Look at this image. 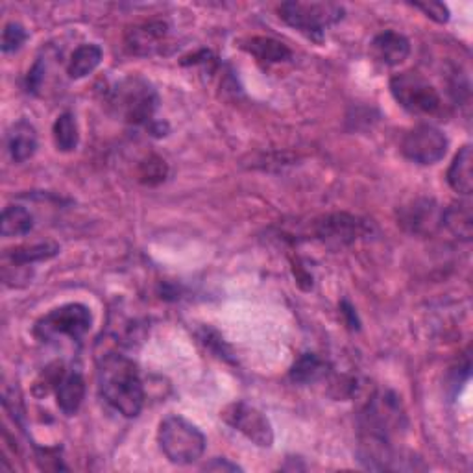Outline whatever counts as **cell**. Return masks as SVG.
I'll return each mask as SVG.
<instances>
[{
    "label": "cell",
    "instance_id": "cell-1",
    "mask_svg": "<svg viewBox=\"0 0 473 473\" xmlns=\"http://www.w3.org/2000/svg\"><path fill=\"white\" fill-rule=\"evenodd\" d=\"M98 389L102 398L126 418L141 415L144 386L137 364L119 353H107L98 364Z\"/></svg>",
    "mask_w": 473,
    "mask_h": 473
},
{
    "label": "cell",
    "instance_id": "cell-2",
    "mask_svg": "<svg viewBox=\"0 0 473 473\" xmlns=\"http://www.w3.org/2000/svg\"><path fill=\"white\" fill-rule=\"evenodd\" d=\"M158 442L163 455L178 466L197 462L205 451V437L200 429L176 415L161 422Z\"/></svg>",
    "mask_w": 473,
    "mask_h": 473
},
{
    "label": "cell",
    "instance_id": "cell-3",
    "mask_svg": "<svg viewBox=\"0 0 473 473\" xmlns=\"http://www.w3.org/2000/svg\"><path fill=\"white\" fill-rule=\"evenodd\" d=\"M112 104L126 122L148 124L154 119L159 97L146 80L126 78L113 89Z\"/></svg>",
    "mask_w": 473,
    "mask_h": 473
},
{
    "label": "cell",
    "instance_id": "cell-4",
    "mask_svg": "<svg viewBox=\"0 0 473 473\" xmlns=\"http://www.w3.org/2000/svg\"><path fill=\"white\" fill-rule=\"evenodd\" d=\"M277 13L291 28L320 41L324 30L342 19L344 10L331 3H283Z\"/></svg>",
    "mask_w": 473,
    "mask_h": 473
},
{
    "label": "cell",
    "instance_id": "cell-5",
    "mask_svg": "<svg viewBox=\"0 0 473 473\" xmlns=\"http://www.w3.org/2000/svg\"><path fill=\"white\" fill-rule=\"evenodd\" d=\"M391 91L403 110L415 115H437L442 110L438 91L415 71L396 74L391 80Z\"/></svg>",
    "mask_w": 473,
    "mask_h": 473
},
{
    "label": "cell",
    "instance_id": "cell-6",
    "mask_svg": "<svg viewBox=\"0 0 473 473\" xmlns=\"http://www.w3.org/2000/svg\"><path fill=\"white\" fill-rule=\"evenodd\" d=\"M91 324L93 316L88 307L81 304H67L43 316L35 324V335L41 340H50L59 335L78 340L91 330Z\"/></svg>",
    "mask_w": 473,
    "mask_h": 473
},
{
    "label": "cell",
    "instance_id": "cell-7",
    "mask_svg": "<svg viewBox=\"0 0 473 473\" xmlns=\"http://www.w3.org/2000/svg\"><path fill=\"white\" fill-rule=\"evenodd\" d=\"M372 231V224L355 214L348 213H333L320 217L311 224L313 239H318L326 244L344 246L359 241L361 237H367Z\"/></svg>",
    "mask_w": 473,
    "mask_h": 473
},
{
    "label": "cell",
    "instance_id": "cell-8",
    "mask_svg": "<svg viewBox=\"0 0 473 473\" xmlns=\"http://www.w3.org/2000/svg\"><path fill=\"white\" fill-rule=\"evenodd\" d=\"M221 418L233 427L235 431L243 433L250 442L260 447H270L274 444V429L268 418L244 401L229 403L221 413Z\"/></svg>",
    "mask_w": 473,
    "mask_h": 473
},
{
    "label": "cell",
    "instance_id": "cell-9",
    "mask_svg": "<svg viewBox=\"0 0 473 473\" xmlns=\"http://www.w3.org/2000/svg\"><path fill=\"white\" fill-rule=\"evenodd\" d=\"M447 152V139L435 126L413 128L401 141V154L418 165H435Z\"/></svg>",
    "mask_w": 473,
    "mask_h": 473
},
{
    "label": "cell",
    "instance_id": "cell-10",
    "mask_svg": "<svg viewBox=\"0 0 473 473\" xmlns=\"http://www.w3.org/2000/svg\"><path fill=\"white\" fill-rule=\"evenodd\" d=\"M444 209L435 200L420 198L399 209L398 221L403 229L415 235H431L442 228Z\"/></svg>",
    "mask_w": 473,
    "mask_h": 473
},
{
    "label": "cell",
    "instance_id": "cell-11",
    "mask_svg": "<svg viewBox=\"0 0 473 473\" xmlns=\"http://www.w3.org/2000/svg\"><path fill=\"white\" fill-rule=\"evenodd\" d=\"M372 56L384 67H396L403 63L411 54V43L398 32L386 30L374 37L372 41Z\"/></svg>",
    "mask_w": 473,
    "mask_h": 473
},
{
    "label": "cell",
    "instance_id": "cell-12",
    "mask_svg": "<svg viewBox=\"0 0 473 473\" xmlns=\"http://www.w3.org/2000/svg\"><path fill=\"white\" fill-rule=\"evenodd\" d=\"M168 35V25L165 20H148L128 30L126 47L134 54H152L159 49Z\"/></svg>",
    "mask_w": 473,
    "mask_h": 473
},
{
    "label": "cell",
    "instance_id": "cell-13",
    "mask_svg": "<svg viewBox=\"0 0 473 473\" xmlns=\"http://www.w3.org/2000/svg\"><path fill=\"white\" fill-rule=\"evenodd\" d=\"M37 150L35 128L27 120H19L8 134V152L15 163L28 161Z\"/></svg>",
    "mask_w": 473,
    "mask_h": 473
},
{
    "label": "cell",
    "instance_id": "cell-14",
    "mask_svg": "<svg viewBox=\"0 0 473 473\" xmlns=\"http://www.w3.org/2000/svg\"><path fill=\"white\" fill-rule=\"evenodd\" d=\"M85 396V381L80 372H71L63 376L58 383V407L67 416L78 413Z\"/></svg>",
    "mask_w": 473,
    "mask_h": 473
},
{
    "label": "cell",
    "instance_id": "cell-15",
    "mask_svg": "<svg viewBox=\"0 0 473 473\" xmlns=\"http://www.w3.org/2000/svg\"><path fill=\"white\" fill-rule=\"evenodd\" d=\"M447 183L461 195H471L473 178H471V146L466 144L459 150L454 163L447 170Z\"/></svg>",
    "mask_w": 473,
    "mask_h": 473
},
{
    "label": "cell",
    "instance_id": "cell-16",
    "mask_svg": "<svg viewBox=\"0 0 473 473\" xmlns=\"http://www.w3.org/2000/svg\"><path fill=\"white\" fill-rule=\"evenodd\" d=\"M243 49L263 63H282L292 58V52L287 45L270 37H252L244 43Z\"/></svg>",
    "mask_w": 473,
    "mask_h": 473
},
{
    "label": "cell",
    "instance_id": "cell-17",
    "mask_svg": "<svg viewBox=\"0 0 473 473\" xmlns=\"http://www.w3.org/2000/svg\"><path fill=\"white\" fill-rule=\"evenodd\" d=\"M442 228H447L457 239L469 241L473 235V219H471V207L468 202L451 204L444 209L442 214Z\"/></svg>",
    "mask_w": 473,
    "mask_h": 473
},
{
    "label": "cell",
    "instance_id": "cell-18",
    "mask_svg": "<svg viewBox=\"0 0 473 473\" xmlns=\"http://www.w3.org/2000/svg\"><path fill=\"white\" fill-rule=\"evenodd\" d=\"M34 228L32 213L20 205H8L3 211V221H0V233L6 239L10 237H23L28 235Z\"/></svg>",
    "mask_w": 473,
    "mask_h": 473
},
{
    "label": "cell",
    "instance_id": "cell-19",
    "mask_svg": "<svg viewBox=\"0 0 473 473\" xmlns=\"http://www.w3.org/2000/svg\"><path fill=\"white\" fill-rule=\"evenodd\" d=\"M102 61V49L98 45H81L74 50L71 61H69V67H67V74L73 80H81L88 74H91Z\"/></svg>",
    "mask_w": 473,
    "mask_h": 473
},
{
    "label": "cell",
    "instance_id": "cell-20",
    "mask_svg": "<svg viewBox=\"0 0 473 473\" xmlns=\"http://www.w3.org/2000/svg\"><path fill=\"white\" fill-rule=\"evenodd\" d=\"M326 374H328V364L313 353H306L294 362V367L291 370V379L299 384H309L326 377Z\"/></svg>",
    "mask_w": 473,
    "mask_h": 473
},
{
    "label": "cell",
    "instance_id": "cell-21",
    "mask_svg": "<svg viewBox=\"0 0 473 473\" xmlns=\"http://www.w3.org/2000/svg\"><path fill=\"white\" fill-rule=\"evenodd\" d=\"M59 246L52 243H41V244H32V246H19L13 248L6 253L8 260L13 265H30L37 261H47L50 257L58 255Z\"/></svg>",
    "mask_w": 473,
    "mask_h": 473
},
{
    "label": "cell",
    "instance_id": "cell-22",
    "mask_svg": "<svg viewBox=\"0 0 473 473\" xmlns=\"http://www.w3.org/2000/svg\"><path fill=\"white\" fill-rule=\"evenodd\" d=\"M54 143L61 152H73L78 146V126L73 113H61L54 122Z\"/></svg>",
    "mask_w": 473,
    "mask_h": 473
},
{
    "label": "cell",
    "instance_id": "cell-23",
    "mask_svg": "<svg viewBox=\"0 0 473 473\" xmlns=\"http://www.w3.org/2000/svg\"><path fill=\"white\" fill-rule=\"evenodd\" d=\"M168 174V167L167 163L158 158V156H150L148 159H144L141 163V168H139V178L143 183L146 185H158L161 182H165Z\"/></svg>",
    "mask_w": 473,
    "mask_h": 473
},
{
    "label": "cell",
    "instance_id": "cell-24",
    "mask_svg": "<svg viewBox=\"0 0 473 473\" xmlns=\"http://www.w3.org/2000/svg\"><path fill=\"white\" fill-rule=\"evenodd\" d=\"M28 34L19 23H8L3 32V52L12 54L25 45Z\"/></svg>",
    "mask_w": 473,
    "mask_h": 473
},
{
    "label": "cell",
    "instance_id": "cell-25",
    "mask_svg": "<svg viewBox=\"0 0 473 473\" xmlns=\"http://www.w3.org/2000/svg\"><path fill=\"white\" fill-rule=\"evenodd\" d=\"M415 8L423 12L429 19L437 20V23H440V25H444L449 20V10L442 3H416Z\"/></svg>",
    "mask_w": 473,
    "mask_h": 473
},
{
    "label": "cell",
    "instance_id": "cell-26",
    "mask_svg": "<svg viewBox=\"0 0 473 473\" xmlns=\"http://www.w3.org/2000/svg\"><path fill=\"white\" fill-rule=\"evenodd\" d=\"M204 469H207V471H241L239 466L229 462L228 459H213L211 462H207L204 466Z\"/></svg>",
    "mask_w": 473,
    "mask_h": 473
}]
</instances>
